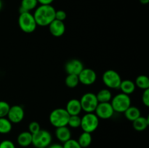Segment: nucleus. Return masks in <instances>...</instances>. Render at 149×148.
<instances>
[{
  "mask_svg": "<svg viewBox=\"0 0 149 148\" xmlns=\"http://www.w3.org/2000/svg\"><path fill=\"white\" fill-rule=\"evenodd\" d=\"M55 9L51 4H40L35 10L33 14L37 26H48L54 20L55 15Z\"/></svg>",
  "mask_w": 149,
  "mask_h": 148,
  "instance_id": "obj_1",
  "label": "nucleus"
},
{
  "mask_svg": "<svg viewBox=\"0 0 149 148\" xmlns=\"http://www.w3.org/2000/svg\"><path fill=\"white\" fill-rule=\"evenodd\" d=\"M69 117L70 115L65 108H56L49 114V120L54 127H62L68 126Z\"/></svg>",
  "mask_w": 149,
  "mask_h": 148,
  "instance_id": "obj_2",
  "label": "nucleus"
},
{
  "mask_svg": "<svg viewBox=\"0 0 149 148\" xmlns=\"http://www.w3.org/2000/svg\"><path fill=\"white\" fill-rule=\"evenodd\" d=\"M17 22L20 30L26 33H33L37 27L34 17L30 12L20 14Z\"/></svg>",
  "mask_w": 149,
  "mask_h": 148,
  "instance_id": "obj_3",
  "label": "nucleus"
},
{
  "mask_svg": "<svg viewBox=\"0 0 149 148\" xmlns=\"http://www.w3.org/2000/svg\"><path fill=\"white\" fill-rule=\"evenodd\" d=\"M111 104L114 112L116 113H125V110L131 106V99L129 95L124 93H119L112 97Z\"/></svg>",
  "mask_w": 149,
  "mask_h": 148,
  "instance_id": "obj_4",
  "label": "nucleus"
},
{
  "mask_svg": "<svg viewBox=\"0 0 149 148\" xmlns=\"http://www.w3.org/2000/svg\"><path fill=\"white\" fill-rule=\"evenodd\" d=\"M99 126V118L94 113H87L81 118L80 127L83 131L92 133Z\"/></svg>",
  "mask_w": 149,
  "mask_h": 148,
  "instance_id": "obj_5",
  "label": "nucleus"
},
{
  "mask_svg": "<svg viewBox=\"0 0 149 148\" xmlns=\"http://www.w3.org/2000/svg\"><path fill=\"white\" fill-rule=\"evenodd\" d=\"M103 84L109 89H118L122 82V78L120 75L114 70H107L105 71L102 76Z\"/></svg>",
  "mask_w": 149,
  "mask_h": 148,
  "instance_id": "obj_6",
  "label": "nucleus"
},
{
  "mask_svg": "<svg viewBox=\"0 0 149 148\" xmlns=\"http://www.w3.org/2000/svg\"><path fill=\"white\" fill-rule=\"evenodd\" d=\"M52 138L50 132L40 129L34 134H32V145L35 147H47L51 145Z\"/></svg>",
  "mask_w": 149,
  "mask_h": 148,
  "instance_id": "obj_7",
  "label": "nucleus"
},
{
  "mask_svg": "<svg viewBox=\"0 0 149 148\" xmlns=\"http://www.w3.org/2000/svg\"><path fill=\"white\" fill-rule=\"evenodd\" d=\"M79 101L81 110L86 113H94L99 103L96 94L92 92H87L83 94Z\"/></svg>",
  "mask_w": 149,
  "mask_h": 148,
  "instance_id": "obj_8",
  "label": "nucleus"
},
{
  "mask_svg": "<svg viewBox=\"0 0 149 148\" xmlns=\"http://www.w3.org/2000/svg\"><path fill=\"white\" fill-rule=\"evenodd\" d=\"M95 113L98 118L106 120L111 118L115 112L111 104V102H100L97 104Z\"/></svg>",
  "mask_w": 149,
  "mask_h": 148,
  "instance_id": "obj_9",
  "label": "nucleus"
},
{
  "mask_svg": "<svg viewBox=\"0 0 149 148\" xmlns=\"http://www.w3.org/2000/svg\"><path fill=\"white\" fill-rule=\"evenodd\" d=\"M25 112L23 107L20 105H13L10 106L7 117L12 123H19L23 120Z\"/></svg>",
  "mask_w": 149,
  "mask_h": 148,
  "instance_id": "obj_10",
  "label": "nucleus"
},
{
  "mask_svg": "<svg viewBox=\"0 0 149 148\" xmlns=\"http://www.w3.org/2000/svg\"><path fill=\"white\" fill-rule=\"evenodd\" d=\"M79 83L85 86H90L94 84L97 80V74L91 68H84L78 75Z\"/></svg>",
  "mask_w": 149,
  "mask_h": 148,
  "instance_id": "obj_11",
  "label": "nucleus"
},
{
  "mask_svg": "<svg viewBox=\"0 0 149 148\" xmlns=\"http://www.w3.org/2000/svg\"><path fill=\"white\" fill-rule=\"evenodd\" d=\"M84 69V65L79 59H72L66 62L65 65V71L67 74L77 75Z\"/></svg>",
  "mask_w": 149,
  "mask_h": 148,
  "instance_id": "obj_12",
  "label": "nucleus"
},
{
  "mask_svg": "<svg viewBox=\"0 0 149 148\" xmlns=\"http://www.w3.org/2000/svg\"><path fill=\"white\" fill-rule=\"evenodd\" d=\"M48 26L50 33L55 37H61L65 31V26L63 21H60L55 19Z\"/></svg>",
  "mask_w": 149,
  "mask_h": 148,
  "instance_id": "obj_13",
  "label": "nucleus"
},
{
  "mask_svg": "<svg viewBox=\"0 0 149 148\" xmlns=\"http://www.w3.org/2000/svg\"><path fill=\"white\" fill-rule=\"evenodd\" d=\"M65 110L70 115H79L82 111L79 100L71 99L67 102Z\"/></svg>",
  "mask_w": 149,
  "mask_h": 148,
  "instance_id": "obj_14",
  "label": "nucleus"
},
{
  "mask_svg": "<svg viewBox=\"0 0 149 148\" xmlns=\"http://www.w3.org/2000/svg\"><path fill=\"white\" fill-rule=\"evenodd\" d=\"M55 136L60 142L64 143L71 139V132L67 126L58 127L55 129Z\"/></svg>",
  "mask_w": 149,
  "mask_h": 148,
  "instance_id": "obj_15",
  "label": "nucleus"
},
{
  "mask_svg": "<svg viewBox=\"0 0 149 148\" xmlns=\"http://www.w3.org/2000/svg\"><path fill=\"white\" fill-rule=\"evenodd\" d=\"M17 142L20 147H26L32 145V134L29 131H23L17 136Z\"/></svg>",
  "mask_w": 149,
  "mask_h": 148,
  "instance_id": "obj_16",
  "label": "nucleus"
},
{
  "mask_svg": "<svg viewBox=\"0 0 149 148\" xmlns=\"http://www.w3.org/2000/svg\"><path fill=\"white\" fill-rule=\"evenodd\" d=\"M149 125V118L148 117L140 116L132 121V126L134 129L137 131H143L148 128Z\"/></svg>",
  "mask_w": 149,
  "mask_h": 148,
  "instance_id": "obj_17",
  "label": "nucleus"
},
{
  "mask_svg": "<svg viewBox=\"0 0 149 148\" xmlns=\"http://www.w3.org/2000/svg\"><path fill=\"white\" fill-rule=\"evenodd\" d=\"M37 0H22L20 3V7H19L20 14L26 12H31L37 7Z\"/></svg>",
  "mask_w": 149,
  "mask_h": 148,
  "instance_id": "obj_18",
  "label": "nucleus"
},
{
  "mask_svg": "<svg viewBox=\"0 0 149 148\" xmlns=\"http://www.w3.org/2000/svg\"><path fill=\"white\" fill-rule=\"evenodd\" d=\"M135 88H136V86H135V82L130 79L122 81L120 86H119V89L122 91V93L127 94V95L132 94L135 91Z\"/></svg>",
  "mask_w": 149,
  "mask_h": 148,
  "instance_id": "obj_19",
  "label": "nucleus"
},
{
  "mask_svg": "<svg viewBox=\"0 0 149 148\" xmlns=\"http://www.w3.org/2000/svg\"><path fill=\"white\" fill-rule=\"evenodd\" d=\"M125 114V118L127 119L130 121L132 122L135 120V119L138 118V117H140L141 115V110L138 107H135V106H130L125 112L124 113Z\"/></svg>",
  "mask_w": 149,
  "mask_h": 148,
  "instance_id": "obj_20",
  "label": "nucleus"
},
{
  "mask_svg": "<svg viewBox=\"0 0 149 148\" xmlns=\"http://www.w3.org/2000/svg\"><path fill=\"white\" fill-rule=\"evenodd\" d=\"M96 97L98 102H110L112 99V94L108 89H103L100 90L96 94Z\"/></svg>",
  "mask_w": 149,
  "mask_h": 148,
  "instance_id": "obj_21",
  "label": "nucleus"
},
{
  "mask_svg": "<svg viewBox=\"0 0 149 148\" xmlns=\"http://www.w3.org/2000/svg\"><path fill=\"white\" fill-rule=\"evenodd\" d=\"M92 141H93V137H92L91 133L83 131L79 136L77 142H79L81 148H86L88 147L91 145Z\"/></svg>",
  "mask_w": 149,
  "mask_h": 148,
  "instance_id": "obj_22",
  "label": "nucleus"
},
{
  "mask_svg": "<svg viewBox=\"0 0 149 148\" xmlns=\"http://www.w3.org/2000/svg\"><path fill=\"white\" fill-rule=\"evenodd\" d=\"M13 129V125L7 118H0V133H9Z\"/></svg>",
  "mask_w": 149,
  "mask_h": 148,
  "instance_id": "obj_23",
  "label": "nucleus"
},
{
  "mask_svg": "<svg viewBox=\"0 0 149 148\" xmlns=\"http://www.w3.org/2000/svg\"><path fill=\"white\" fill-rule=\"evenodd\" d=\"M135 84L138 88L143 90L149 89V78L145 75H140L135 79Z\"/></svg>",
  "mask_w": 149,
  "mask_h": 148,
  "instance_id": "obj_24",
  "label": "nucleus"
},
{
  "mask_svg": "<svg viewBox=\"0 0 149 148\" xmlns=\"http://www.w3.org/2000/svg\"><path fill=\"white\" fill-rule=\"evenodd\" d=\"M79 84V80L77 75L68 74L65 78V84L68 88H75Z\"/></svg>",
  "mask_w": 149,
  "mask_h": 148,
  "instance_id": "obj_25",
  "label": "nucleus"
},
{
  "mask_svg": "<svg viewBox=\"0 0 149 148\" xmlns=\"http://www.w3.org/2000/svg\"><path fill=\"white\" fill-rule=\"evenodd\" d=\"M81 125V117L79 115H70L68 119V126L73 129H77Z\"/></svg>",
  "mask_w": 149,
  "mask_h": 148,
  "instance_id": "obj_26",
  "label": "nucleus"
},
{
  "mask_svg": "<svg viewBox=\"0 0 149 148\" xmlns=\"http://www.w3.org/2000/svg\"><path fill=\"white\" fill-rule=\"evenodd\" d=\"M10 105L5 101H0V118L7 117Z\"/></svg>",
  "mask_w": 149,
  "mask_h": 148,
  "instance_id": "obj_27",
  "label": "nucleus"
},
{
  "mask_svg": "<svg viewBox=\"0 0 149 148\" xmlns=\"http://www.w3.org/2000/svg\"><path fill=\"white\" fill-rule=\"evenodd\" d=\"M63 147V148H81L77 140L73 139H70L69 140L64 142Z\"/></svg>",
  "mask_w": 149,
  "mask_h": 148,
  "instance_id": "obj_28",
  "label": "nucleus"
},
{
  "mask_svg": "<svg viewBox=\"0 0 149 148\" xmlns=\"http://www.w3.org/2000/svg\"><path fill=\"white\" fill-rule=\"evenodd\" d=\"M41 129L40 125L38 122L36 121H32L29 123V131L30 132L31 134H34L36 132L39 131Z\"/></svg>",
  "mask_w": 149,
  "mask_h": 148,
  "instance_id": "obj_29",
  "label": "nucleus"
},
{
  "mask_svg": "<svg viewBox=\"0 0 149 148\" xmlns=\"http://www.w3.org/2000/svg\"><path fill=\"white\" fill-rule=\"evenodd\" d=\"M67 15L64 10H59L55 11V20H60V21H64V20L66 19Z\"/></svg>",
  "mask_w": 149,
  "mask_h": 148,
  "instance_id": "obj_30",
  "label": "nucleus"
},
{
  "mask_svg": "<svg viewBox=\"0 0 149 148\" xmlns=\"http://www.w3.org/2000/svg\"><path fill=\"white\" fill-rule=\"evenodd\" d=\"M0 148H15V145L10 140H3L0 142Z\"/></svg>",
  "mask_w": 149,
  "mask_h": 148,
  "instance_id": "obj_31",
  "label": "nucleus"
},
{
  "mask_svg": "<svg viewBox=\"0 0 149 148\" xmlns=\"http://www.w3.org/2000/svg\"><path fill=\"white\" fill-rule=\"evenodd\" d=\"M142 94V102L143 104L146 107H149V89L143 90Z\"/></svg>",
  "mask_w": 149,
  "mask_h": 148,
  "instance_id": "obj_32",
  "label": "nucleus"
},
{
  "mask_svg": "<svg viewBox=\"0 0 149 148\" xmlns=\"http://www.w3.org/2000/svg\"><path fill=\"white\" fill-rule=\"evenodd\" d=\"M38 3L40 4H43V5H48V4H51L54 1V0H37Z\"/></svg>",
  "mask_w": 149,
  "mask_h": 148,
  "instance_id": "obj_33",
  "label": "nucleus"
},
{
  "mask_svg": "<svg viewBox=\"0 0 149 148\" xmlns=\"http://www.w3.org/2000/svg\"><path fill=\"white\" fill-rule=\"evenodd\" d=\"M47 148H63L62 145L58 143H55V144H51L50 145L47 147Z\"/></svg>",
  "mask_w": 149,
  "mask_h": 148,
  "instance_id": "obj_34",
  "label": "nucleus"
},
{
  "mask_svg": "<svg viewBox=\"0 0 149 148\" xmlns=\"http://www.w3.org/2000/svg\"><path fill=\"white\" fill-rule=\"evenodd\" d=\"M140 2L142 4H148L149 0H140Z\"/></svg>",
  "mask_w": 149,
  "mask_h": 148,
  "instance_id": "obj_35",
  "label": "nucleus"
},
{
  "mask_svg": "<svg viewBox=\"0 0 149 148\" xmlns=\"http://www.w3.org/2000/svg\"><path fill=\"white\" fill-rule=\"evenodd\" d=\"M2 7H3L2 1H1V0H0V10H1V8H2Z\"/></svg>",
  "mask_w": 149,
  "mask_h": 148,
  "instance_id": "obj_36",
  "label": "nucleus"
},
{
  "mask_svg": "<svg viewBox=\"0 0 149 148\" xmlns=\"http://www.w3.org/2000/svg\"><path fill=\"white\" fill-rule=\"evenodd\" d=\"M36 148H47V147H36Z\"/></svg>",
  "mask_w": 149,
  "mask_h": 148,
  "instance_id": "obj_37",
  "label": "nucleus"
}]
</instances>
